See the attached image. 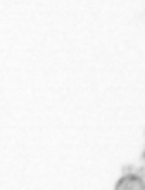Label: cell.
Wrapping results in <instances>:
<instances>
[{
  "label": "cell",
  "mask_w": 145,
  "mask_h": 190,
  "mask_svg": "<svg viewBox=\"0 0 145 190\" xmlns=\"http://www.w3.org/2000/svg\"><path fill=\"white\" fill-rule=\"evenodd\" d=\"M133 166H130V164H126V166H123V173L124 175H130V173H133Z\"/></svg>",
  "instance_id": "2"
},
{
  "label": "cell",
  "mask_w": 145,
  "mask_h": 190,
  "mask_svg": "<svg viewBox=\"0 0 145 190\" xmlns=\"http://www.w3.org/2000/svg\"><path fill=\"white\" fill-rule=\"evenodd\" d=\"M114 190H145V182L142 176L130 173V175H123L118 180Z\"/></svg>",
  "instance_id": "1"
}]
</instances>
